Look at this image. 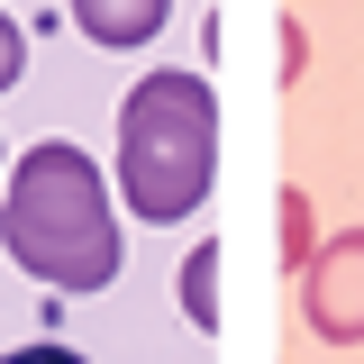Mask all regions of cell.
Segmentation results:
<instances>
[{"instance_id": "obj_10", "label": "cell", "mask_w": 364, "mask_h": 364, "mask_svg": "<svg viewBox=\"0 0 364 364\" xmlns=\"http://www.w3.org/2000/svg\"><path fill=\"white\" fill-rule=\"evenodd\" d=\"M0 173H9V155H0Z\"/></svg>"}, {"instance_id": "obj_6", "label": "cell", "mask_w": 364, "mask_h": 364, "mask_svg": "<svg viewBox=\"0 0 364 364\" xmlns=\"http://www.w3.org/2000/svg\"><path fill=\"white\" fill-rule=\"evenodd\" d=\"M273 219H282V264L301 273L318 255V210H310V191L301 182H282V200H273Z\"/></svg>"}, {"instance_id": "obj_7", "label": "cell", "mask_w": 364, "mask_h": 364, "mask_svg": "<svg viewBox=\"0 0 364 364\" xmlns=\"http://www.w3.org/2000/svg\"><path fill=\"white\" fill-rule=\"evenodd\" d=\"M18 73H28V28H18V18L0 9V91L18 82Z\"/></svg>"}, {"instance_id": "obj_9", "label": "cell", "mask_w": 364, "mask_h": 364, "mask_svg": "<svg viewBox=\"0 0 364 364\" xmlns=\"http://www.w3.org/2000/svg\"><path fill=\"white\" fill-rule=\"evenodd\" d=\"M0 364H82V355H73V346H55V337H37V346H9Z\"/></svg>"}, {"instance_id": "obj_5", "label": "cell", "mask_w": 364, "mask_h": 364, "mask_svg": "<svg viewBox=\"0 0 364 364\" xmlns=\"http://www.w3.org/2000/svg\"><path fill=\"white\" fill-rule=\"evenodd\" d=\"M173 291H182V318L210 337V328H219V246H210V237L191 246V264H182V282H173Z\"/></svg>"}, {"instance_id": "obj_2", "label": "cell", "mask_w": 364, "mask_h": 364, "mask_svg": "<svg viewBox=\"0 0 364 364\" xmlns=\"http://www.w3.org/2000/svg\"><path fill=\"white\" fill-rule=\"evenodd\" d=\"M109 182H119V210L146 228L200 219V200L219 182V91L182 64L136 73L119 100V128H109Z\"/></svg>"}, {"instance_id": "obj_4", "label": "cell", "mask_w": 364, "mask_h": 364, "mask_svg": "<svg viewBox=\"0 0 364 364\" xmlns=\"http://www.w3.org/2000/svg\"><path fill=\"white\" fill-rule=\"evenodd\" d=\"M73 28H82L100 55H136L173 28V0H73Z\"/></svg>"}, {"instance_id": "obj_8", "label": "cell", "mask_w": 364, "mask_h": 364, "mask_svg": "<svg viewBox=\"0 0 364 364\" xmlns=\"http://www.w3.org/2000/svg\"><path fill=\"white\" fill-rule=\"evenodd\" d=\"M310 73V37H301V18H282V82H301Z\"/></svg>"}, {"instance_id": "obj_3", "label": "cell", "mask_w": 364, "mask_h": 364, "mask_svg": "<svg viewBox=\"0 0 364 364\" xmlns=\"http://www.w3.org/2000/svg\"><path fill=\"white\" fill-rule=\"evenodd\" d=\"M291 282H301L310 337H328V346H364V228L318 237V255L291 273Z\"/></svg>"}, {"instance_id": "obj_1", "label": "cell", "mask_w": 364, "mask_h": 364, "mask_svg": "<svg viewBox=\"0 0 364 364\" xmlns=\"http://www.w3.org/2000/svg\"><path fill=\"white\" fill-rule=\"evenodd\" d=\"M0 255L46 291H109L128 264V237L109 210V182L73 136H37L0 173Z\"/></svg>"}]
</instances>
